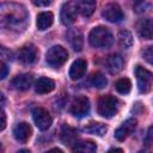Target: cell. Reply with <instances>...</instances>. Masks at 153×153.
<instances>
[{"label":"cell","instance_id":"obj_1","mask_svg":"<svg viewBox=\"0 0 153 153\" xmlns=\"http://www.w3.org/2000/svg\"><path fill=\"white\" fill-rule=\"evenodd\" d=\"M1 24L5 27L20 30L25 26L27 20V12L24 6L13 2L2 4L1 11Z\"/></svg>","mask_w":153,"mask_h":153},{"label":"cell","instance_id":"obj_2","mask_svg":"<svg viewBox=\"0 0 153 153\" xmlns=\"http://www.w3.org/2000/svg\"><path fill=\"white\" fill-rule=\"evenodd\" d=\"M88 42L94 48L104 49L109 48L112 44L114 37L111 31L106 26H96L91 30L88 35Z\"/></svg>","mask_w":153,"mask_h":153},{"label":"cell","instance_id":"obj_3","mask_svg":"<svg viewBox=\"0 0 153 153\" xmlns=\"http://www.w3.org/2000/svg\"><path fill=\"white\" fill-rule=\"evenodd\" d=\"M97 111L105 118L114 117L118 111V99L111 94L102 96L97 103Z\"/></svg>","mask_w":153,"mask_h":153},{"label":"cell","instance_id":"obj_4","mask_svg":"<svg viewBox=\"0 0 153 153\" xmlns=\"http://www.w3.org/2000/svg\"><path fill=\"white\" fill-rule=\"evenodd\" d=\"M68 59V53L67 50L61 47V45H54L51 47L47 54H45V60L47 63L54 68H59L61 67Z\"/></svg>","mask_w":153,"mask_h":153},{"label":"cell","instance_id":"obj_5","mask_svg":"<svg viewBox=\"0 0 153 153\" xmlns=\"http://www.w3.org/2000/svg\"><path fill=\"white\" fill-rule=\"evenodd\" d=\"M135 76L137 80L139 91L141 93H148L153 85V73L141 66H136L135 67Z\"/></svg>","mask_w":153,"mask_h":153},{"label":"cell","instance_id":"obj_6","mask_svg":"<svg viewBox=\"0 0 153 153\" xmlns=\"http://www.w3.org/2000/svg\"><path fill=\"white\" fill-rule=\"evenodd\" d=\"M79 12V4L75 0H69L67 2L63 4L62 8H61V22L65 25H71L75 22L76 16Z\"/></svg>","mask_w":153,"mask_h":153},{"label":"cell","instance_id":"obj_7","mask_svg":"<svg viewBox=\"0 0 153 153\" xmlns=\"http://www.w3.org/2000/svg\"><path fill=\"white\" fill-rule=\"evenodd\" d=\"M32 118L37 128L41 130H47L53 123L50 114L43 108H35L32 110Z\"/></svg>","mask_w":153,"mask_h":153},{"label":"cell","instance_id":"obj_8","mask_svg":"<svg viewBox=\"0 0 153 153\" xmlns=\"http://www.w3.org/2000/svg\"><path fill=\"white\" fill-rule=\"evenodd\" d=\"M69 111L75 117H84V116H86L88 114V111H90V100H88V98L85 97V96L76 97L73 100Z\"/></svg>","mask_w":153,"mask_h":153},{"label":"cell","instance_id":"obj_9","mask_svg":"<svg viewBox=\"0 0 153 153\" xmlns=\"http://www.w3.org/2000/svg\"><path fill=\"white\" fill-rule=\"evenodd\" d=\"M102 16L111 23H118L123 19V12L117 4H108L102 11Z\"/></svg>","mask_w":153,"mask_h":153},{"label":"cell","instance_id":"obj_10","mask_svg":"<svg viewBox=\"0 0 153 153\" xmlns=\"http://www.w3.org/2000/svg\"><path fill=\"white\" fill-rule=\"evenodd\" d=\"M136 120L135 118H128L126 122H123V124L121 127H118L115 131V137L118 141H124L135 129L136 127Z\"/></svg>","mask_w":153,"mask_h":153},{"label":"cell","instance_id":"obj_11","mask_svg":"<svg viewBox=\"0 0 153 153\" xmlns=\"http://www.w3.org/2000/svg\"><path fill=\"white\" fill-rule=\"evenodd\" d=\"M61 141L66 146L73 147L78 142V131L68 124H63L61 128Z\"/></svg>","mask_w":153,"mask_h":153},{"label":"cell","instance_id":"obj_12","mask_svg":"<svg viewBox=\"0 0 153 153\" xmlns=\"http://www.w3.org/2000/svg\"><path fill=\"white\" fill-rule=\"evenodd\" d=\"M37 57V49L33 44H26L18 51V59L23 63H32Z\"/></svg>","mask_w":153,"mask_h":153},{"label":"cell","instance_id":"obj_13","mask_svg":"<svg viewBox=\"0 0 153 153\" xmlns=\"http://www.w3.org/2000/svg\"><path fill=\"white\" fill-rule=\"evenodd\" d=\"M31 133H32L31 127H30L27 123H25V122L18 123V124L13 128V136H14V139H16L17 141L22 142V143H25V142L30 139Z\"/></svg>","mask_w":153,"mask_h":153},{"label":"cell","instance_id":"obj_14","mask_svg":"<svg viewBox=\"0 0 153 153\" xmlns=\"http://www.w3.org/2000/svg\"><path fill=\"white\" fill-rule=\"evenodd\" d=\"M137 32L140 37L145 39H152L153 38V18H146L141 19L137 23Z\"/></svg>","mask_w":153,"mask_h":153},{"label":"cell","instance_id":"obj_15","mask_svg":"<svg viewBox=\"0 0 153 153\" xmlns=\"http://www.w3.org/2000/svg\"><path fill=\"white\" fill-rule=\"evenodd\" d=\"M86 67H87V63L85 60L79 59V60L74 61L73 65L71 66V69H69V78L72 80L80 79L81 76H84V74L86 72Z\"/></svg>","mask_w":153,"mask_h":153},{"label":"cell","instance_id":"obj_16","mask_svg":"<svg viewBox=\"0 0 153 153\" xmlns=\"http://www.w3.org/2000/svg\"><path fill=\"white\" fill-rule=\"evenodd\" d=\"M32 75L31 74H18L12 80V86L16 90L25 91L27 90L32 84Z\"/></svg>","mask_w":153,"mask_h":153},{"label":"cell","instance_id":"obj_17","mask_svg":"<svg viewBox=\"0 0 153 153\" xmlns=\"http://www.w3.org/2000/svg\"><path fill=\"white\" fill-rule=\"evenodd\" d=\"M55 88V82L54 80H51L50 78H45V76H42L39 78L36 82H35V91L37 93H49L51 92Z\"/></svg>","mask_w":153,"mask_h":153},{"label":"cell","instance_id":"obj_18","mask_svg":"<svg viewBox=\"0 0 153 153\" xmlns=\"http://www.w3.org/2000/svg\"><path fill=\"white\" fill-rule=\"evenodd\" d=\"M106 67L111 73H118L123 68V59L117 54H112L106 57Z\"/></svg>","mask_w":153,"mask_h":153},{"label":"cell","instance_id":"obj_19","mask_svg":"<svg viewBox=\"0 0 153 153\" xmlns=\"http://www.w3.org/2000/svg\"><path fill=\"white\" fill-rule=\"evenodd\" d=\"M67 37H68V41H69L71 45L73 47V49L75 51H80L82 49V35L79 30L74 29V30L68 31Z\"/></svg>","mask_w":153,"mask_h":153},{"label":"cell","instance_id":"obj_20","mask_svg":"<svg viewBox=\"0 0 153 153\" xmlns=\"http://www.w3.org/2000/svg\"><path fill=\"white\" fill-rule=\"evenodd\" d=\"M96 0H80L79 1V12L82 17H91L96 10Z\"/></svg>","mask_w":153,"mask_h":153},{"label":"cell","instance_id":"obj_21","mask_svg":"<svg viewBox=\"0 0 153 153\" xmlns=\"http://www.w3.org/2000/svg\"><path fill=\"white\" fill-rule=\"evenodd\" d=\"M54 20V16L51 12H41L37 16V27L38 30H45L49 26H51Z\"/></svg>","mask_w":153,"mask_h":153},{"label":"cell","instance_id":"obj_22","mask_svg":"<svg viewBox=\"0 0 153 153\" xmlns=\"http://www.w3.org/2000/svg\"><path fill=\"white\" fill-rule=\"evenodd\" d=\"M73 152H82V153H93L97 151V146L93 141H78L73 147Z\"/></svg>","mask_w":153,"mask_h":153},{"label":"cell","instance_id":"obj_23","mask_svg":"<svg viewBox=\"0 0 153 153\" xmlns=\"http://www.w3.org/2000/svg\"><path fill=\"white\" fill-rule=\"evenodd\" d=\"M106 130H108L106 126H104L103 123H98V122L90 123L87 127H85V131H87L90 134L98 135V136H103L106 133Z\"/></svg>","mask_w":153,"mask_h":153},{"label":"cell","instance_id":"obj_24","mask_svg":"<svg viewBox=\"0 0 153 153\" xmlns=\"http://www.w3.org/2000/svg\"><path fill=\"white\" fill-rule=\"evenodd\" d=\"M118 43L122 48H129L133 45V35L128 30H122L118 32Z\"/></svg>","mask_w":153,"mask_h":153},{"label":"cell","instance_id":"obj_25","mask_svg":"<svg viewBox=\"0 0 153 153\" xmlns=\"http://www.w3.org/2000/svg\"><path fill=\"white\" fill-rule=\"evenodd\" d=\"M90 82H91V85H92L93 87H96V88H103V87L106 86L108 80H106V78H105L102 73L97 72V73H93V74L91 75Z\"/></svg>","mask_w":153,"mask_h":153},{"label":"cell","instance_id":"obj_26","mask_svg":"<svg viewBox=\"0 0 153 153\" xmlns=\"http://www.w3.org/2000/svg\"><path fill=\"white\" fill-rule=\"evenodd\" d=\"M115 88L117 90V92H120L122 94H127L131 90V82H130V80L128 78H121V79H118L116 81Z\"/></svg>","mask_w":153,"mask_h":153},{"label":"cell","instance_id":"obj_27","mask_svg":"<svg viewBox=\"0 0 153 153\" xmlns=\"http://www.w3.org/2000/svg\"><path fill=\"white\" fill-rule=\"evenodd\" d=\"M148 7H149L148 4L145 2V1H142V0H135L134 4H133V8H134V11H135L136 13H142V12H145Z\"/></svg>","mask_w":153,"mask_h":153},{"label":"cell","instance_id":"obj_28","mask_svg":"<svg viewBox=\"0 0 153 153\" xmlns=\"http://www.w3.org/2000/svg\"><path fill=\"white\" fill-rule=\"evenodd\" d=\"M143 57H145V60H146L148 63L153 65V45L148 47V48L143 51Z\"/></svg>","mask_w":153,"mask_h":153},{"label":"cell","instance_id":"obj_29","mask_svg":"<svg viewBox=\"0 0 153 153\" xmlns=\"http://www.w3.org/2000/svg\"><path fill=\"white\" fill-rule=\"evenodd\" d=\"M152 143H153V126L148 128L147 134H146V137H145V145L146 146H149Z\"/></svg>","mask_w":153,"mask_h":153},{"label":"cell","instance_id":"obj_30","mask_svg":"<svg viewBox=\"0 0 153 153\" xmlns=\"http://www.w3.org/2000/svg\"><path fill=\"white\" fill-rule=\"evenodd\" d=\"M1 57L2 61H11L12 60V53L10 50H7L5 47H1Z\"/></svg>","mask_w":153,"mask_h":153},{"label":"cell","instance_id":"obj_31","mask_svg":"<svg viewBox=\"0 0 153 153\" xmlns=\"http://www.w3.org/2000/svg\"><path fill=\"white\" fill-rule=\"evenodd\" d=\"M32 2L36 5V6H39V7H47L49 6L53 0H32Z\"/></svg>","mask_w":153,"mask_h":153},{"label":"cell","instance_id":"obj_32","mask_svg":"<svg viewBox=\"0 0 153 153\" xmlns=\"http://www.w3.org/2000/svg\"><path fill=\"white\" fill-rule=\"evenodd\" d=\"M0 68H1V74H0V78L1 79H5V76H6V74H7V66H6V63L4 62V61H1V65H0Z\"/></svg>","mask_w":153,"mask_h":153},{"label":"cell","instance_id":"obj_33","mask_svg":"<svg viewBox=\"0 0 153 153\" xmlns=\"http://www.w3.org/2000/svg\"><path fill=\"white\" fill-rule=\"evenodd\" d=\"M0 116H1V127H0V129L4 130L5 127H6V114H5L4 110H1V115Z\"/></svg>","mask_w":153,"mask_h":153},{"label":"cell","instance_id":"obj_34","mask_svg":"<svg viewBox=\"0 0 153 153\" xmlns=\"http://www.w3.org/2000/svg\"><path fill=\"white\" fill-rule=\"evenodd\" d=\"M123 152V149L122 148H111V149H109V152Z\"/></svg>","mask_w":153,"mask_h":153}]
</instances>
